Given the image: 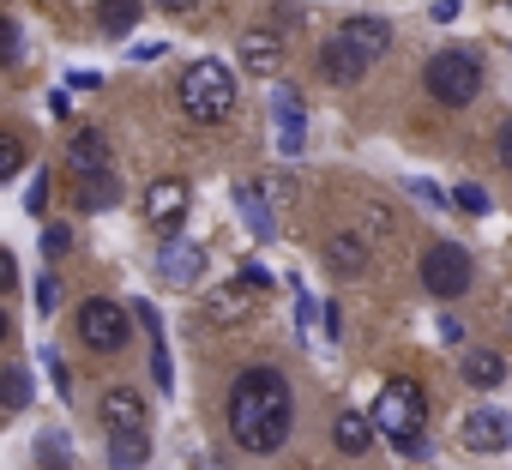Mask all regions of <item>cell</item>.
I'll return each instance as SVG.
<instances>
[{"mask_svg":"<svg viewBox=\"0 0 512 470\" xmlns=\"http://www.w3.org/2000/svg\"><path fill=\"white\" fill-rule=\"evenodd\" d=\"M290 386L278 368H247L229 392V434L247 446V452H278L290 440Z\"/></svg>","mask_w":512,"mask_h":470,"instance_id":"obj_1","label":"cell"},{"mask_svg":"<svg viewBox=\"0 0 512 470\" xmlns=\"http://www.w3.org/2000/svg\"><path fill=\"white\" fill-rule=\"evenodd\" d=\"M181 109H187V121H199V127L229 121V109H235V73H229L223 61H193V67L181 73Z\"/></svg>","mask_w":512,"mask_h":470,"instance_id":"obj_2","label":"cell"},{"mask_svg":"<svg viewBox=\"0 0 512 470\" xmlns=\"http://www.w3.org/2000/svg\"><path fill=\"white\" fill-rule=\"evenodd\" d=\"M422 416H428V398L416 380H386V392L374 398V434H386L398 446L422 440Z\"/></svg>","mask_w":512,"mask_h":470,"instance_id":"obj_3","label":"cell"},{"mask_svg":"<svg viewBox=\"0 0 512 470\" xmlns=\"http://www.w3.org/2000/svg\"><path fill=\"white\" fill-rule=\"evenodd\" d=\"M428 91H434L440 103H452V109L476 103V91H482V61L464 55V49H440V55L428 61Z\"/></svg>","mask_w":512,"mask_h":470,"instance_id":"obj_4","label":"cell"},{"mask_svg":"<svg viewBox=\"0 0 512 470\" xmlns=\"http://www.w3.org/2000/svg\"><path fill=\"white\" fill-rule=\"evenodd\" d=\"M422 284H428V296H440V302L464 296V290H470V254H464L458 242H434V248L422 254Z\"/></svg>","mask_w":512,"mask_h":470,"instance_id":"obj_5","label":"cell"},{"mask_svg":"<svg viewBox=\"0 0 512 470\" xmlns=\"http://www.w3.org/2000/svg\"><path fill=\"white\" fill-rule=\"evenodd\" d=\"M187 205H193V193H187V181H181V175H163V181H151V187H145V223H151L157 235H169V242H175V229H181Z\"/></svg>","mask_w":512,"mask_h":470,"instance_id":"obj_6","label":"cell"},{"mask_svg":"<svg viewBox=\"0 0 512 470\" xmlns=\"http://www.w3.org/2000/svg\"><path fill=\"white\" fill-rule=\"evenodd\" d=\"M79 338L91 344V350H121L127 344V308L121 302H103V296H91L85 308H79Z\"/></svg>","mask_w":512,"mask_h":470,"instance_id":"obj_7","label":"cell"},{"mask_svg":"<svg viewBox=\"0 0 512 470\" xmlns=\"http://www.w3.org/2000/svg\"><path fill=\"white\" fill-rule=\"evenodd\" d=\"M332 37H338V43H344L356 61H368V67H374L386 49H392V25H386V19H374V13H356V19H344Z\"/></svg>","mask_w":512,"mask_h":470,"instance_id":"obj_8","label":"cell"},{"mask_svg":"<svg viewBox=\"0 0 512 470\" xmlns=\"http://www.w3.org/2000/svg\"><path fill=\"white\" fill-rule=\"evenodd\" d=\"M103 428H109V434H145V428H151L145 392H133V386H109V392H103Z\"/></svg>","mask_w":512,"mask_h":470,"instance_id":"obj_9","label":"cell"},{"mask_svg":"<svg viewBox=\"0 0 512 470\" xmlns=\"http://www.w3.org/2000/svg\"><path fill=\"white\" fill-rule=\"evenodd\" d=\"M235 61H241L253 79H278V73H284V37H278V31H241Z\"/></svg>","mask_w":512,"mask_h":470,"instance_id":"obj_10","label":"cell"},{"mask_svg":"<svg viewBox=\"0 0 512 470\" xmlns=\"http://www.w3.org/2000/svg\"><path fill=\"white\" fill-rule=\"evenodd\" d=\"M272 115H278V145H284V157H296V151H302V121H308L302 91H296V85H284V91L272 97Z\"/></svg>","mask_w":512,"mask_h":470,"instance_id":"obj_11","label":"cell"},{"mask_svg":"<svg viewBox=\"0 0 512 470\" xmlns=\"http://www.w3.org/2000/svg\"><path fill=\"white\" fill-rule=\"evenodd\" d=\"M199 272H205V254H199L193 242H169V248L157 254V278H163V284H175V290H187Z\"/></svg>","mask_w":512,"mask_h":470,"instance_id":"obj_12","label":"cell"},{"mask_svg":"<svg viewBox=\"0 0 512 470\" xmlns=\"http://www.w3.org/2000/svg\"><path fill=\"white\" fill-rule=\"evenodd\" d=\"M506 440H512V422L500 410H470L464 416V446L470 452H500Z\"/></svg>","mask_w":512,"mask_h":470,"instance_id":"obj_13","label":"cell"},{"mask_svg":"<svg viewBox=\"0 0 512 470\" xmlns=\"http://www.w3.org/2000/svg\"><path fill=\"white\" fill-rule=\"evenodd\" d=\"M332 440H338V452L362 458V452L374 446V416H362V410H338V416H332Z\"/></svg>","mask_w":512,"mask_h":470,"instance_id":"obj_14","label":"cell"},{"mask_svg":"<svg viewBox=\"0 0 512 470\" xmlns=\"http://www.w3.org/2000/svg\"><path fill=\"white\" fill-rule=\"evenodd\" d=\"M73 169L85 175V181H97V175H109V139L103 133H73Z\"/></svg>","mask_w":512,"mask_h":470,"instance_id":"obj_15","label":"cell"},{"mask_svg":"<svg viewBox=\"0 0 512 470\" xmlns=\"http://www.w3.org/2000/svg\"><path fill=\"white\" fill-rule=\"evenodd\" d=\"M247 284H223V290H211V302H205V320L211 326H241L247 320Z\"/></svg>","mask_w":512,"mask_h":470,"instance_id":"obj_16","label":"cell"},{"mask_svg":"<svg viewBox=\"0 0 512 470\" xmlns=\"http://www.w3.org/2000/svg\"><path fill=\"white\" fill-rule=\"evenodd\" d=\"M326 266H332L338 278L368 272V242H362V235H332V242H326Z\"/></svg>","mask_w":512,"mask_h":470,"instance_id":"obj_17","label":"cell"},{"mask_svg":"<svg viewBox=\"0 0 512 470\" xmlns=\"http://www.w3.org/2000/svg\"><path fill=\"white\" fill-rule=\"evenodd\" d=\"M320 67H326V79H332V85H356V79L368 73V61H356V55H350L338 37H326V49H320Z\"/></svg>","mask_w":512,"mask_h":470,"instance_id":"obj_18","label":"cell"},{"mask_svg":"<svg viewBox=\"0 0 512 470\" xmlns=\"http://www.w3.org/2000/svg\"><path fill=\"white\" fill-rule=\"evenodd\" d=\"M151 458V440L145 434H109V464L115 470H139Z\"/></svg>","mask_w":512,"mask_h":470,"instance_id":"obj_19","label":"cell"},{"mask_svg":"<svg viewBox=\"0 0 512 470\" xmlns=\"http://www.w3.org/2000/svg\"><path fill=\"white\" fill-rule=\"evenodd\" d=\"M103 37H127L139 25V0H103V13H97Z\"/></svg>","mask_w":512,"mask_h":470,"instance_id":"obj_20","label":"cell"},{"mask_svg":"<svg viewBox=\"0 0 512 470\" xmlns=\"http://www.w3.org/2000/svg\"><path fill=\"white\" fill-rule=\"evenodd\" d=\"M241 211H247V223H253V235H272V211H266V181H247L241 193Z\"/></svg>","mask_w":512,"mask_h":470,"instance_id":"obj_21","label":"cell"},{"mask_svg":"<svg viewBox=\"0 0 512 470\" xmlns=\"http://www.w3.org/2000/svg\"><path fill=\"white\" fill-rule=\"evenodd\" d=\"M500 374H506V362H500L494 350L464 356V380H470V386H482V392H488V386H500Z\"/></svg>","mask_w":512,"mask_h":470,"instance_id":"obj_22","label":"cell"},{"mask_svg":"<svg viewBox=\"0 0 512 470\" xmlns=\"http://www.w3.org/2000/svg\"><path fill=\"white\" fill-rule=\"evenodd\" d=\"M121 199V187H115V175H97V181H79V211H109Z\"/></svg>","mask_w":512,"mask_h":470,"instance_id":"obj_23","label":"cell"},{"mask_svg":"<svg viewBox=\"0 0 512 470\" xmlns=\"http://www.w3.org/2000/svg\"><path fill=\"white\" fill-rule=\"evenodd\" d=\"M139 320H145V338H151V374H157V386H169L175 374H169V350H163V326H157V314H151V308H139Z\"/></svg>","mask_w":512,"mask_h":470,"instance_id":"obj_24","label":"cell"},{"mask_svg":"<svg viewBox=\"0 0 512 470\" xmlns=\"http://www.w3.org/2000/svg\"><path fill=\"white\" fill-rule=\"evenodd\" d=\"M452 205H458V211H470V217H482V211H488L494 199H488V187H476V181H464V187L452 193Z\"/></svg>","mask_w":512,"mask_h":470,"instance_id":"obj_25","label":"cell"},{"mask_svg":"<svg viewBox=\"0 0 512 470\" xmlns=\"http://www.w3.org/2000/svg\"><path fill=\"white\" fill-rule=\"evenodd\" d=\"M37 458H43V470H67V434H43Z\"/></svg>","mask_w":512,"mask_h":470,"instance_id":"obj_26","label":"cell"},{"mask_svg":"<svg viewBox=\"0 0 512 470\" xmlns=\"http://www.w3.org/2000/svg\"><path fill=\"white\" fill-rule=\"evenodd\" d=\"M31 404V380H25V368H7V410L19 416Z\"/></svg>","mask_w":512,"mask_h":470,"instance_id":"obj_27","label":"cell"},{"mask_svg":"<svg viewBox=\"0 0 512 470\" xmlns=\"http://www.w3.org/2000/svg\"><path fill=\"white\" fill-rule=\"evenodd\" d=\"M67 248H73V229H67V223H49V229H43V254H49V260H61Z\"/></svg>","mask_w":512,"mask_h":470,"instance_id":"obj_28","label":"cell"},{"mask_svg":"<svg viewBox=\"0 0 512 470\" xmlns=\"http://www.w3.org/2000/svg\"><path fill=\"white\" fill-rule=\"evenodd\" d=\"M19 169H25V145L7 133V139H0V175H19Z\"/></svg>","mask_w":512,"mask_h":470,"instance_id":"obj_29","label":"cell"},{"mask_svg":"<svg viewBox=\"0 0 512 470\" xmlns=\"http://www.w3.org/2000/svg\"><path fill=\"white\" fill-rule=\"evenodd\" d=\"M55 308H61V284L43 278V284H37V314H55Z\"/></svg>","mask_w":512,"mask_h":470,"instance_id":"obj_30","label":"cell"},{"mask_svg":"<svg viewBox=\"0 0 512 470\" xmlns=\"http://www.w3.org/2000/svg\"><path fill=\"white\" fill-rule=\"evenodd\" d=\"M157 7H163L169 19H193V13H199V0H157Z\"/></svg>","mask_w":512,"mask_h":470,"instance_id":"obj_31","label":"cell"},{"mask_svg":"<svg viewBox=\"0 0 512 470\" xmlns=\"http://www.w3.org/2000/svg\"><path fill=\"white\" fill-rule=\"evenodd\" d=\"M43 205H49V175L31 181V205H25V211H43Z\"/></svg>","mask_w":512,"mask_h":470,"instance_id":"obj_32","label":"cell"},{"mask_svg":"<svg viewBox=\"0 0 512 470\" xmlns=\"http://www.w3.org/2000/svg\"><path fill=\"white\" fill-rule=\"evenodd\" d=\"M410 193H416V199H428V205H446V193H440V187H428V181H410Z\"/></svg>","mask_w":512,"mask_h":470,"instance_id":"obj_33","label":"cell"},{"mask_svg":"<svg viewBox=\"0 0 512 470\" xmlns=\"http://www.w3.org/2000/svg\"><path fill=\"white\" fill-rule=\"evenodd\" d=\"M494 151H500V163H506V169H512V121H506V127H500V139H494Z\"/></svg>","mask_w":512,"mask_h":470,"instance_id":"obj_34","label":"cell"},{"mask_svg":"<svg viewBox=\"0 0 512 470\" xmlns=\"http://www.w3.org/2000/svg\"><path fill=\"white\" fill-rule=\"evenodd\" d=\"M434 19H440V25H452V19H458V0H434Z\"/></svg>","mask_w":512,"mask_h":470,"instance_id":"obj_35","label":"cell"}]
</instances>
